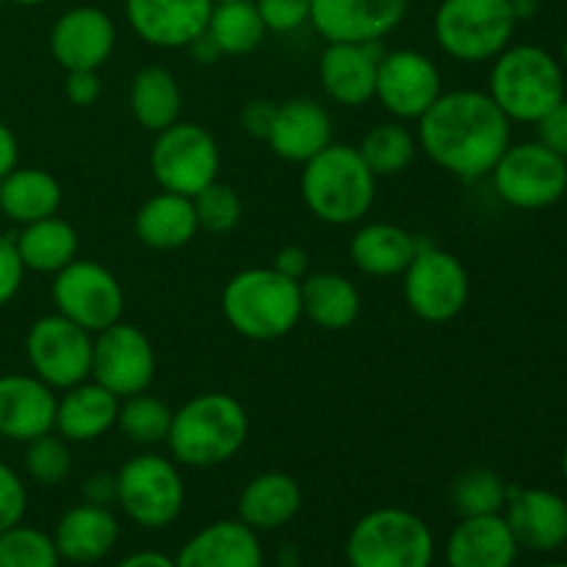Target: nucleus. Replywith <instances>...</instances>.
Segmentation results:
<instances>
[{"label": "nucleus", "instance_id": "ddd939ff", "mask_svg": "<svg viewBox=\"0 0 567 567\" xmlns=\"http://www.w3.org/2000/svg\"><path fill=\"white\" fill-rule=\"evenodd\" d=\"M94 336L61 313L42 316L25 336V358L33 377L53 391L92 380Z\"/></svg>", "mask_w": 567, "mask_h": 567}, {"label": "nucleus", "instance_id": "5701e85b", "mask_svg": "<svg viewBox=\"0 0 567 567\" xmlns=\"http://www.w3.org/2000/svg\"><path fill=\"white\" fill-rule=\"evenodd\" d=\"M518 540L502 513L460 518L443 546L446 567H513Z\"/></svg>", "mask_w": 567, "mask_h": 567}, {"label": "nucleus", "instance_id": "7ed1b4c3", "mask_svg": "<svg viewBox=\"0 0 567 567\" xmlns=\"http://www.w3.org/2000/svg\"><path fill=\"white\" fill-rule=\"evenodd\" d=\"M302 199L310 214L332 227L358 225L377 199V175L358 147L336 144L302 164Z\"/></svg>", "mask_w": 567, "mask_h": 567}, {"label": "nucleus", "instance_id": "8fccbe9b", "mask_svg": "<svg viewBox=\"0 0 567 567\" xmlns=\"http://www.w3.org/2000/svg\"><path fill=\"white\" fill-rule=\"evenodd\" d=\"M17 161H20V142H17L14 131L0 120V181L11 169H17Z\"/></svg>", "mask_w": 567, "mask_h": 567}, {"label": "nucleus", "instance_id": "423d86ee", "mask_svg": "<svg viewBox=\"0 0 567 567\" xmlns=\"http://www.w3.org/2000/svg\"><path fill=\"white\" fill-rule=\"evenodd\" d=\"M435 537L421 515L404 507H377L347 537L349 567H432Z\"/></svg>", "mask_w": 567, "mask_h": 567}, {"label": "nucleus", "instance_id": "9b49d317", "mask_svg": "<svg viewBox=\"0 0 567 567\" xmlns=\"http://www.w3.org/2000/svg\"><path fill=\"white\" fill-rule=\"evenodd\" d=\"M498 199L518 210L557 205L567 192V161L540 142L509 144L491 172Z\"/></svg>", "mask_w": 567, "mask_h": 567}, {"label": "nucleus", "instance_id": "a19ab883", "mask_svg": "<svg viewBox=\"0 0 567 567\" xmlns=\"http://www.w3.org/2000/svg\"><path fill=\"white\" fill-rule=\"evenodd\" d=\"M266 31L291 33L310 22V0H255Z\"/></svg>", "mask_w": 567, "mask_h": 567}, {"label": "nucleus", "instance_id": "79ce46f5", "mask_svg": "<svg viewBox=\"0 0 567 567\" xmlns=\"http://www.w3.org/2000/svg\"><path fill=\"white\" fill-rule=\"evenodd\" d=\"M28 509V491L25 482L20 480L11 465L0 460V532L11 529V526L22 524Z\"/></svg>", "mask_w": 567, "mask_h": 567}, {"label": "nucleus", "instance_id": "f8f14e48", "mask_svg": "<svg viewBox=\"0 0 567 567\" xmlns=\"http://www.w3.org/2000/svg\"><path fill=\"white\" fill-rule=\"evenodd\" d=\"M50 297H53L55 313L75 321L92 336L122 321V310H125L122 282L97 260L75 258L70 266L55 271Z\"/></svg>", "mask_w": 567, "mask_h": 567}, {"label": "nucleus", "instance_id": "864d4df0", "mask_svg": "<svg viewBox=\"0 0 567 567\" xmlns=\"http://www.w3.org/2000/svg\"><path fill=\"white\" fill-rule=\"evenodd\" d=\"M277 567H302L297 548H291V546L282 548V551L277 554Z\"/></svg>", "mask_w": 567, "mask_h": 567}, {"label": "nucleus", "instance_id": "a878e982", "mask_svg": "<svg viewBox=\"0 0 567 567\" xmlns=\"http://www.w3.org/2000/svg\"><path fill=\"white\" fill-rule=\"evenodd\" d=\"M116 413H120V396L94 380L78 382L66 388L55 404L53 432L66 443L100 441L116 426Z\"/></svg>", "mask_w": 567, "mask_h": 567}, {"label": "nucleus", "instance_id": "37998d69", "mask_svg": "<svg viewBox=\"0 0 567 567\" xmlns=\"http://www.w3.org/2000/svg\"><path fill=\"white\" fill-rule=\"evenodd\" d=\"M22 277H25V266L17 255L14 238L0 236V308H6L17 297Z\"/></svg>", "mask_w": 567, "mask_h": 567}, {"label": "nucleus", "instance_id": "5fc2aeb1", "mask_svg": "<svg viewBox=\"0 0 567 567\" xmlns=\"http://www.w3.org/2000/svg\"><path fill=\"white\" fill-rule=\"evenodd\" d=\"M11 3H17V6H42V3H50V0H11Z\"/></svg>", "mask_w": 567, "mask_h": 567}, {"label": "nucleus", "instance_id": "1a4fd4ad", "mask_svg": "<svg viewBox=\"0 0 567 567\" xmlns=\"http://www.w3.org/2000/svg\"><path fill=\"white\" fill-rule=\"evenodd\" d=\"M219 144L208 127L177 120L175 125L155 133L150 172L158 181L161 192L194 197L205 186L219 181Z\"/></svg>", "mask_w": 567, "mask_h": 567}, {"label": "nucleus", "instance_id": "c756f323", "mask_svg": "<svg viewBox=\"0 0 567 567\" xmlns=\"http://www.w3.org/2000/svg\"><path fill=\"white\" fill-rule=\"evenodd\" d=\"M302 291V316L319 330L341 332L358 321L360 291L349 277L338 271H316L299 282Z\"/></svg>", "mask_w": 567, "mask_h": 567}, {"label": "nucleus", "instance_id": "9d476101", "mask_svg": "<svg viewBox=\"0 0 567 567\" xmlns=\"http://www.w3.org/2000/svg\"><path fill=\"white\" fill-rule=\"evenodd\" d=\"M402 293L410 313L426 324H443L457 319L471 297L468 269L457 255L419 244V252L404 269Z\"/></svg>", "mask_w": 567, "mask_h": 567}, {"label": "nucleus", "instance_id": "c9c22d12", "mask_svg": "<svg viewBox=\"0 0 567 567\" xmlns=\"http://www.w3.org/2000/svg\"><path fill=\"white\" fill-rule=\"evenodd\" d=\"M509 485L491 468H465L457 480L452 482V507L460 518H474V515H496L504 513Z\"/></svg>", "mask_w": 567, "mask_h": 567}, {"label": "nucleus", "instance_id": "473e14b6", "mask_svg": "<svg viewBox=\"0 0 567 567\" xmlns=\"http://www.w3.org/2000/svg\"><path fill=\"white\" fill-rule=\"evenodd\" d=\"M14 247L25 271L55 275L78 258V233L70 221L55 214L22 225L20 236L14 238Z\"/></svg>", "mask_w": 567, "mask_h": 567}, {"label": "nucleus", "instance_id": "0eeeda50", "mask_svg": "<svg viewBox=\"0 0 567 567\" xmlns=\"http://www.w3.org/2000/svg\"><path fill=\"white\" fill-rule=\"evenodd\" d=\"M518 14L513 0H443L435 11V39L463 64L493 61L513 42Z\"/></svg>", "mask_w": 567, "mask_h": 567}, {"label": "nucleus", "instance_id": "412c9836", "mask_svg": "<svg viewBox=\"0 0 567 567\" xmlns=\"http://www.w3.org/2000/svg\"><path fill=\"white\" fill-rule=\"evenodd\" d=\"M59 396L33 374L0 377V437L28 443L55 426Z\"/></svg>", "mask_w": 567, "mask_h": 567}, {"label": "nucleus", "instance_id": "09e8293b", "mask_svg": "<svg viewBox=\"0 0 567 567\" xmlns=\"http://www.w3.org/2000/svg\"><path fill=\"white\" fill-rule=\"evenodd\" d=\"M83 502L109 507L116 502V474H92L83 482Z\"/></svg>", "mask_w": 567, "mask_h": 567}, {"label": "nucleus", "instance_id": "393cba45", "mask_svg": "<svg viewBox=\"0 0 567 567\" xmlns=\"http://www.w3.org/2000/svg\"><path fill=\"white\" fill-rule=\"evenodd\" d=\"M120 540V520L100 504H75L59 518L53 543L59 557L70 565H97L114 551Z\"/></svg>", "mask_w": 567, "mask_h": 567}, {"label": "nucleus", "instance_id": "f704fd0d", "mask_svg": "<svg viewBox=\"0 0 567 567\" xmlns=\"http://www.w3.org/2000/svg\"><path fill=\"white\" fill-rule=\"evenodd\" d=\"M419 150V138L404 127L402 122H382V125L371 127L358 144V153L363 155L365 166L374 172L377 177H393L402 175L415 158Z\"/></svg>", "mask_w": 567, "mask_h": 567}, {"label": "nucleus", "instance_id": "de8ad7c7", "mask_svg": "<svg viewBox=\"0 0 567 567\" xmlns=\"http://www.w3.org/2000/svg\"><path fill=\"white\" fill-rule=\"evenodd\" d=\"M271 269H277L280 275L291 277V280L302 282L308 277L310 269V255L305 247H297V244H286L282 249H277L275 260H271Z\"/></svg>", "mask_w": 567, "mask_h": 567}, {"label": "nucleus", "instance_id": "f3484780", "mask_svg": "<svg viewBox=\"0 0 567 567\" xmlns=\"http://www.w3.org/2000/svg\"><path fill=\"white\" fill-rule=\"evenodd\" d=\"M116 48V25L97 6H75L50 28V55L66 72L100 70Z\"/></svg>", "mask_w": 567, "mask_h": 567}, {"label": "nucleus", "instance_id": "7c9ffc66", "mask_svg": "<svg viewBox=\"0 0 567 567\" xmlns=\"http://www.w3.org/2000/svg\"><path fill=\"white\" fill-rule=\"evenodd\" d=\"M61 183L48 169L37 166H17L0 181V214L17 225L55 216L61 208Z\"/></svg>", "mask_w": 567, "mask_h": 567}, {"label": "nucleus", "instance_id": "052dcab7", "mask_svg": "<svg viewBox=\"0 0 567 567\" xmlns=\"http://www.w3.org/2000/svg\"><path fill=\"white\" fill-rule=\"evenodd\" d=\"M0 3H3V0H0Z\"/></svg>", "mask_w": 567, "mask_h": 567}, {"label": "nucleus", "instance_id": "aec40b11", "mask_svg": "<svg viewBox=\"0 0 567 567\" xmlns=\"http://www.w3.org/2000/svg\"><path fill=\"white\" fill-rule=\"evenodd\" d=\"M380 42H327L319 59V83L327 97L347 109L374 100Z\"/></svg>", "mask_w": 567, "mask_h": 567}, {"label": "nucleus", "instance_id": "c85d7f7f", "mask_svg": "<svg viewBox=\"0 0 567 567\" xmlns=\"http://www.w3.org/2000/svg\"><path fill=\"white\" fill-rule=\"evenodd\" d=\"M419 238L391 221H369L349 241V258L369 277L404 275L419 252Z\"/></svg>", "mask_w": 567, "mask_h": 567}, {"label": "nucleus", "instance_id": "f03ea898", "mask_svg": "<svg viewBox=\"0 0 567 567\" xmlns=\"http://www.w3.org/2000/svg\"><path fill=\"white\" fill-rule=\"evenodd\" d=\"M249 437V415L236 396L221 391L199 393L172 413V460L186 468H216L236 457Z\"/></svg>", "mask_w": 567, "mask_h": 567}, {"label": "nucleus", "instance_id": "bf43d9fd", "mask_svg": "<svg viewBox=\"0 0 567 567\" xmlns=\"http://www.w3.org/2000/svg\"><path fill=\"white\" fill-rule=\"evenodd\" d=\"M214 3H225V0H214Z\"/></svg>", "mask_w": 567, "mask_h": 567}, {"label": "nucleus", "instance_id": "2f4dec72", "mask_svg": "<svg viewBox=\"0 0 567 567\" xmlns=\"http://www.w3.org/2000/svg\"><path fill=\"white\" fill-rule=\"evenodd\" d=\"M131 114L144 131L161 133L164 127L175 125L183 111V92L177 78L166 66L147 64L133 75L131 94Z\"/></svg>", "mask_w": 567, "mask_h": 567}, {"label": "nucleus", "instance_id": "49530a36", "mask_svg": "<svg viewBox=\"0 0 567 567\" xmlns=\"http://www.w3.org/2000/svg\"><path fill=\"white\" fill-rule=\"evenodd\" d=\"M275 114H277L275 103H269V100H252V103L244 105L241 127L252 138H264V142H266L271 125H275Z\"/></svg>", "mask_w": 567, "mask_h": 567}, {"label": "nucleus", "instance_id": "20e7f679", "mask_svg": "<svg viewBox=\"0 0 567 567\" xmlns=\"http://www.w3.org/2000/svg\"><path fill=\"white\" fill-rule=\"evenodd\" d=\"M221 313L247 341H277L302 319V291L271 266H252L227 280Z\"/></svg>", "mask_w": 567, "mask_h": 567}, {"label": "nucleus", "instance_id": "3c124183", "mask_svg": "<svg viewBox=\"0 0 567 567\" xmlns=\"http://www.w3.org/2000/svg\"><path fill=\"white\" fill-rule=\"evenodd\" d=\"M114 567H177L175 559L164 551H153V548H144V551L127 554L125 559H120Z\"/></svg>", "mask_w": 567, "mask_h": 567}, {"label": "nucleus", "instance_id": "a18cd8bd", "mask_svg": "<svg viewBox=\"0 0 567 567\" xmlns=\"http://www.w3.org/2000/svg\"><path fill=\"white\" fill-rule=\"evenodd\" d=\"M64 94L72 105L78 109H89L103 94V81H100V70H75L66 72Z\"/></svg>", "mask_w": 567, "mask_h": 567}, {"label": "nucleus", "instance_id": "72a5a7b5", "mask_svg": "<svg viewBox=\"0 0 567 567\" xmlns=\"http://www.w3.org/2000/svg\"><path fill=\"white\" fill-rule=\"evenodd\" d=\"M205 33L221 55H247L260 48L266 25L255 0H225V3H214Z\"/></svg>", "mask_w": 567, "mask_h": 567}, {"label": "nucleus", "instance_id": "4468645a", "mask_svg": "<svg viewBox=\"0 0 567 567\" xmlns=\"http://www.w3.org/2000/svg\"><path fill=\"white\" fill-rule=\"evenodd\" d=\"M92 380L125 399L142 393L155 380V349L136 324L116 321L94 336Z\"/></svg>", "mask_w": 567, "mask_h": 567}, {"label": "nucleus", "instance_id": "58836bf2", "mask_svg": "<svg viewBox=\"0 0 567 567\" xmlns=\"http://www.w3.org/2000/svg\"><path fill=\"white\" fill-rule=\"evenodd\" d=\"M192 203H194V214H197V221H199V230L205 233H216V236H221V233L236 230L238 221H241V214H244L241 197H238L236 188L227 186V183L221 181H214L210 186H205L203 192L194 194Z\"/></svg>", "mask_w": 567, "mask_h": 567}, {"label": "nucleus", "instance_id": "a211bd4d", "mask_svg": "<svg viewBox=\"0 0 567 567\" xmlns=\"http://www.w3.org/2000/svg\"><path fill=\"white\" fill-rule=\"evenodd\" d=\"M214 0H125L133 33L150 48L183 50L208 28Z\"/></svg>", "mask_w": 567, "mask_h": 567}, {"label": "nucleus", "instance_id": "6ab92c4d", "mask_svg": "<svg viewBox=\"0 0 567 567\" xmlns=\"http://www.w3.org/2000/svg\"><path fill=\"white\" fill-rule=\"evenodd\" d=\"M504 520L520 548L557 551L567 543V502L543 487H509Z\"/></svg>", "mask_w": 567, "mask_h": 567}, {"label": "nucleus", "instance_id": "39448f33", "mask_svg": "<svg viewBox=\"0 0 567 567\" xmlns=\"http://www.w3.org/2000/svg\"><path fill=\"white\" fill-rule=\"evenodd\" d=\"M487 94L509 122L535 125L565 100L563 64L537 44H509L493 59Z\"/></svg>", "mask_w": 567, "mask_h": 567}, {"label": "nucleus", "instance_id": "4be33fe9", "mask_svg": "<svg viewBox=\"0 0 567 567\" xmlns=\"http://www.w3.org/2000/svg\"><path fill=\"white\" fill-rule=\"evenodd\" d=\"M271 153L288 164H308L332 144V116L319 100L293 97L277 105L275 125L266 136Z\"/></svg>", "mask_w": 567, "mask_h": 567}, {"label": "nucleus", "instance_id": "2eb2a0df", "mask_svg": "<svg viewBox=\"0 0 567 567\" xmlns=\"http://www.w3.org/2000/svg\"><path fill=\"white\" fill-rule=\"evenodd\" d=\"M443 94V78L435 61L419 50L382 53L377 66L374 100L399 122H419Z\"/></svg>", "mask_w": 567, "mask_h": 567}, {"label": "nucleus", "instance_id": "603ef678", "mask_svg": "<svg viewBox=\"0 0 567 567\" xmlns=\"http://www.w3.org/2000/svg\"><path fill=\"white\" fill-rule=\"evenodd\" d=\"M186 50L194 55V61H199V64H214V61L221 55L219 50H216V44L210 42L208 33H203V37L194 39Z\"/></svg>", "mask_w": 567, "mask_h": 567}, {"label": "nucleus", "instance_id": "f257e3e1", "mask_svg": "<svg viewBox=\"0 0 567 567\" xmlns=\"http://www.w3.org/2000/svg\"><path fill=\"white\" fill-rule=\"evenodd\" d=\"M419 150L460 181H480L513 144V122L480 89L443 92L419 120Z\"/></svg>", "mask_w": 567, "mask_h": 567}, {"label": "nucleus", "instance_id": "b1692460", "mask_svg": "<svg viewBox=\"0 0 567 567\" xmlns=\"http://www.w3.org/2000/svg\"><path fill=\"white\" fill-rule=\"evenodd\" d=\"M177 567H264L258 532L241 520H214L194 532L175 557Z\"/></svg>", "mask_w": 567, "mask_h": 567}, {"label": "nucleus", "instance_id": "dca6fc26", "mask_svg": "<svg viewBox=\"0 0 567 567\" xmlns=\"http://www.w3.org/2000/svg\"><path fill=\"white\" fill-rule=\"evenodd\" d=\"M408 14V0H310V25L327 42H382Z\"/></svg>", "mask_w": 567, "mask_h": 567}, {"label": "nucleus", "instance_id": "13d9d810", "mask_svg": "<svg viewBox=\"0 0 567 567\" xmlns=\"http://www.w3.org/2000/svg\"><path fill=\"white\" fill-rule=\"evenodd\" d=\"M543 567H567V563H551V565H543Z\"/></svg>", "mask_w": 567, "mask_h": 567}, {"label": "nucleus", "instance_id": "ea45409f", "mask_svg": "<svg viewBox=\"0 0 567 567\" xmlns=\"http://www.w3.org/2000/svg\"><path fill=\"white\" fill-rule=\"evenodd\" d=\"M25 471L39 485H59L70 476L72 454L70 443L61 435H39L25 443Z\"/></svg>", "mask_w": 567, "mask_h": 567}, {"label": "nucleus", "instance_id": "4c0bfd02", "mask_svg": "<svg viewBox=\"0 0 567 567\" xmlns=\"http://www.w3.org/2000/svg\"><path fill=\"white\" fill-rule=\"evenodd\" d=\"M61 557L53 535L17 524L0 532V567H59Z\"/></svg>", "mask_w": 567, "mask_h": 567}, {"label": "nucleus", "instance_id": "4d7b16f0", "mask_svg": "<svg viewBox=\"0 0 567 567\" xmlns=\"http://www.w3.org/2000/svg\"><path fill=\"white\" fill-rule=\"evenodd\" d=\"M563 64L567 66V37H565V42H563Z\"/></svg>", "mask_w": 567, "mask_h": 567}, {"label": "nucleus", "instance_id": "bb28decb", "mask_svg": "<svg viewBox=\"0 0 567 567\" xmlns=\"http://www.w3.org/2000/svg\"><path fill=\"white\" fill-rule=\"evenodd\" d=\"M299 509H302V487L282 471L252 476L238 496V520L258 535L291 524Z\"/></svg>", "mask_w": 567, "mask_h": 567}, {"label": "nucleus", "instance_id": "c03bdc74", "mask_svg": "<svg viewBox=\"0 0 567 567\" xmlns=\"http://www.w3.org/2000/svg\"><path fill=\"white\" fill-rule=\"evenodd\" d=\"M537 125V142L548 147L551 153L563 155L567 161V100L554 105L546 116L535 122Z\"/></svg>", "mask_w": 567, "mask_h": 567}, {"label": "nucleus", "instance_id": "cd10ccee", "mask_svg": "<svg viewBox=\"0 0 567 567\" xmlns=\"http://www.w3.org/2000/svg\"><path fill=\"white\" fill-rule=\"evenodd\" d=\"M133 230H136V238L144 247L158 249V252H172V249L186 247L199 233L192 197L172 192L155 194L136 210Z\"/></svg>", "mask_w": 567, "mask_h": 567}, {"label": "nucleus", "instance_id": "6e6d98bb", "mask_svg": "<svg viewBox=\"0 0 567 567\" xmlns=\"http://www.w3.org/2000/svg\"><path fill=\"white\" fill-rule=\"evenodd\" d=\"M559 465H563V476H565V482H567V446H565V452H563V460H559Z\"/></svg>", "mask_w": 567, "mask_h": 567}, {"label": "nucleus", "instance_id": "6e6552de", "mask_svg": "<svg viewBox=\"0 0 567 567\" xmlns=\"http://www.w3.org/2000/svg\"><path fill=\"white\" fill-rule=\"evenodd\" d=\"M116 504L142 529H166L186 504V482L175 460L136 454L116 471Z\"/></svg>", "mask_w": 567, "mask_h": 567}, {"label": "nucleus", "instance_id": "e433bc0d", "mask_svg": "<svg viewBox=\"0 0 567 567\" xmlns=\"http://www.w3.org/2000/svg\"><path fill=\"white\" fill-rule=\"evenodd\" d=\"M172 426V410L158 396H150L147 391L133 393L120 399V413H116V430L142 446L164 443Z\"/></svg>", "mask_w": 567, "mask_h": 567}]
</instances>
